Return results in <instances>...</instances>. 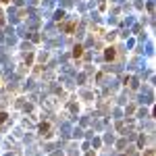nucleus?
<instances>
[{
  "label": "nucleus",
  "instance_id": "423d86ee",
  "mask_svg": "<svg viewBox=\"0 0 156 156\" xmlns=\"http://www.w3.org/2000/svg\"><path fill=\"white\" fill-rule=\"evenodd\" d=\"M144 156H156V154H154V150H146Z\"/></svg>",
  "mask_w": 156,
  "mask_h": 156
},
{
  "label": "nucleus",
  "instance_id": "20e7f679",
  "mask_svg": "<svg viewBox=\"0 0 156 156\" xmlns=\"http://www.w3.org/2000/svg\"><path fill=\"white\" fill-rule=\"evenodd\" d=\"M65 31H67V34H73V31H75V23H67L65 25Z\"/></svg>",
  "mask_w": 156,
  "mask_h": 156
},
{
  "label": "nucleus",
  "instance_id": "f257e3e1",
  "mask_svg": "<svg viewBox=\"0 0 156 156\" xmlns=\"http://www.w3.org/2000/svg\"><path fill=\"white\" fill-rule=\"evenodd\" d=\"M115 58H117V50L112 48V46H108V48L104 50V60L110 62V60H115Z\"/></svg>",
  "mask_w": 156,
  "mask_h": 156
},
{
  "label": "nucleus",
  "instance_id": "39448f33",
  "mask_svg": "<svg viewBox=\"0 0 156 156\" xmlns=\"http://www.w3.org/2000/svg\"><path fill=\"white\" fill-rule=\"evenodd\" d=\"M6 117H9V115H6V112H0V125H2V123H4V121H6Z\"/></svg>",
  "mask_w": 156,
  "mask_h": 156
},
{
  "label": "nucleus",
  "instance_id": "0eeeda50",
  "mask_svg": "<svg viewBox=\"0 0 156 156\" xmlns=\"http://www.w3.org/2000/svg\"><path fill=\"white\" fill-rule=\"evenodd\" d=\"M0 2H2V4H6V2H11V0H0Z\"/></svg>",
  "mask_w": 156,
  "mask_h": 156
},
{
  "label": "nucleus",
  "instance_id": "f03ea898",
  "mask_svg": "<svg viewBox=\"0 0 156 156\" xmlns=\"http://www.w3.org/2000/svg\"><path fill=\"white\" fill-rule=\"evenodd\" d=\"M73 56H75V58H81V56H83V46H81V44H77V46L73 48Z\"/></svg>",
  "mask_w": 156,
  "mask_h": 156
},
{
  "label": "nucleus",
  "instance_id": "7ed1b4c3",
  "mask_svg": "<svg viewBox=\"0 0 156 156\" xmlns=\"http://www.w3.org/2000/svg\"><path fill=\"white\" fill-rule=\"evenodd\" d=\"M40 133L42 135H50V123H40Z\"/></svg>",
  "mask_w": 156,
  "mask_h": 156
}]
</instances>
